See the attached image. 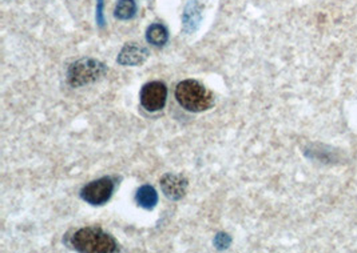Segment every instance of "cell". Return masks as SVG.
<instances>
[{
  "label": "cell",
  "mask_w": 357,
  "mask_h": 253,
  "mask_svg": "<svg viewBox=\"0 0 357 253\" xmlns=\"http://www.w3.org/2000/svg\"><path fill=\"white\" fill-rule=\"evenodd\" d=\"M70 245L83 253L119 252L118 241L100 227H84L75 231L70 239Z\"/></svg>",
  "instance_id": "1"
},
{
  "label": "cell",
  "mask_w": 357,
  "mask_h": 253,
  "mask_svg": "<svg viewBox=\"0 0 357 253\" xmlns=\"http://www.w3.org/2000/svg\"><path fill=\"white\" fill-rule=\"evenodd\" d=\"M176 99L183 110L194 114L209 111L216 103L213 92L193 79L178 83L176 87Z\"/></svg>",
  "instance_id": "2"
},
{
  "label": "cell",
  "mask_w": 357,
  "mask_h": 253,
  "mask_svg": "<svg viewBox=\"0 0 357 253\" xmlns=\"http://www.w3.org/2000/svg\"><path fill=\"white\" fill-rule=\"evenodd\" d=\"M107 67L97 59L82 58L74 61L67 70V83L73 88H80L103 78Z\"/></svg>",
  "instance_id": "3"
},
{
  "label": "cell",
  "mask_w": 357,
  "mask_h": 253,
  "mask_svg": "<svg viewBox=\"0 0 357 253\" xmlns=\"http://www.w3.org/2000/svg\"><path fill=\"white\" fill-rule=\"evenodd\" d=\"M116 191V180L110 176L100 177L98 180L90 181L80 190V197L83 201L93 207L104 205Z\"/></svg>",
  "instance_id": "4"
},
{
  "label": "cell",
  "mask_w": 357,
  "mask_h": 253,
  "mask_svg": "<svg viewBox=\"0 0 357 253\" xmlns=\"http://www.w3.org/2000/svg\"><path fill=\"white\" fill-rule=\"evenodd\" d=\"M167 100V87L163 81L146 83L139 94L140 105L147 112H158L165 108Z\"/></svg>",
  "instance_id": "5"
},
{
  "label": "cell",
  "mask_w": 357,
  "mask_h": 253,
  "mask_svg": "<svg viewBox=\"0 0 357 253\" xmlns=\"http://www.w3.org/2000/svg\"><path fill=\"white\" fill-rule=\"evenodd\" d=\"M163 195L173 201H178L186 195L189 181L185 176L177 174H165L159 180Z\"/></svg>",
  "instance_id": "6"
},
{
  "label": "cell",
  "mask_w": 357,
  "mask_h": 253,
  "mask_svg": "<svg viewBox=\"0 0 357 253\" xmlns=\"http://www.w3.org/2000/svg\"><path fill=\"white\" fill-rule=\"evenodd\" d=\"M149 57H150V52L146 47H142L136 43H127L120 50L117 63L123 67H137L143 64Z\"/></svg>",
  "instance_id": "7"
},
{
  "label": "cell",
  "mask_w": 357,
  "mask_h": 253,
  "mask_svg": "<svg viewBox=\"0 0 357 253\" xmlns=\"http://www.w3.org/2000/svg\"><path fill=\"white\" fill-rule=\"evenodd\" d=\"M203 6L199 0H189L183 8L182 14V30L185 34H194L199 30L202 20Z\"/></svg>",
  "instance_id": "8"
},
{
  "label": "cell",
  "mask_w": 357,
  "mask_h": 253,
  "mask_svg": "<svg viewBox=\"0 0 357 253\" xmlns=\"http://www.w3.org/2000/svg\"><path fill=\"white\" fill-rule=\"evenodd\" d=\"M304 155L311 160H316L318 163L333 164L340 160V154L336 150L329 148L322 144H311L304 150Z\"/></svg>",
  "instance_id": "9"
},
{
  "label": "cell",
  "mask_w": 357,
  "mask_h": 253,
  "mask_svg": "<svg viewBox=\"0 0 357 253\" xmlns=\"http://www.w3.org/2000/svg\"><path fill=\"white\" fill-rule=\"evenodd\" d=\"M136 203L138 204V207L146 211L154 210L158 204V194L156 188L149 184L142 185L136 194Z\"/></svg>",
  "instance_id": "10"
},
{
  "label": "cell",
  "mask_w": 357,
  "mask_h": 253,
  "mask_svg": "<svg viewBox=\"0 0 357 253\" xmlns=\"http://www.w3.org/2000/svg\"><path fill=\"white\" fill-rule=\"evenodd\" d=\"M146 40L154 47H163L169 41V31L163 24L154 23L146 31Z\"/></svg>",
  "instance_id": "11"
},
{
  "label": "cell",
  "mask_w": 357,
  "mask_h": 253,
  "mask_svg": "<svg viewBox=\"0 0 357 253\" xmlns=\"http://www.w3.org/2000/svg\"><path fill=\"white\" fill-rule=\"evenodd\" d=\"M138 11L136 0H118L114 15L119 20H131L136 18Z\"/></svg>",
  "instance_id": "12"
},
{
  "label": "cell",
  "mask_w": 357,
  "mask_h": 253,
  "mask_svg": "<svg viewBox=\"0 0 357 253\" xmlns=\"http://www.w3.org/2000/svg\"><path fill=\"white\" fill-rule=\"evenodd\" d=\"M213 244L219 251L228 250L232 245V237H230V234H225V232H219L214 236Z\"/></svg>",
  "instance_id": "13"
},
{
  "label": "cell",
  "mask_w": 357,
  "mask_h": 253,
  "mask_svg": "<svg viewBox=\"0 0 357 253\" xmlns=\"http://www.w3.org/2000/svg\"><path fill=\"white\" fill-rule=\"evenodd\" d=\"M95 20L100 28H104L106 18H104V0H97L95 6Z\"/></svg>",
  "instance_id": "14"
}]
</instances>
